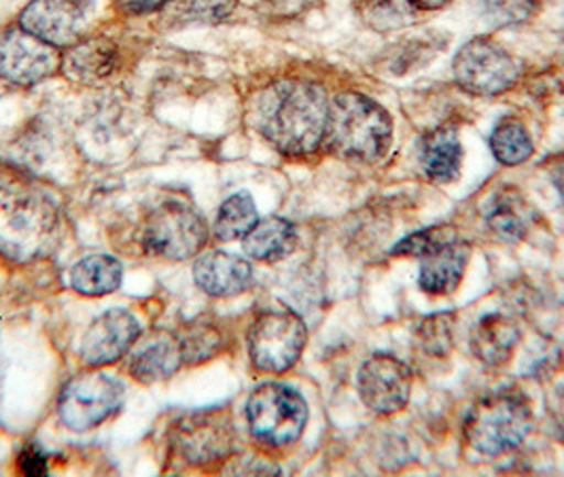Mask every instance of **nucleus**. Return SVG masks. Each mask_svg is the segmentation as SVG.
I'll list each match as a JSON object with an SVG mask.
<instances>
[{"instance_id": "obj_1", "label": "nucleus", "mask_w": 564, "mask_h": 477, "mask_svg": "<svg viewBox=\"0 0 564 477\" xmlns=\"http://www.w3.org/2000/svg\"><path fill=\"white\" fill-rule=\"evenodd\" d=\"M329 105L321 85H272L254 102V128L284 155H308L325 141Z\"/></svg>"}, {"instance_id": "obj_2", "label": "nucleus", "mask_w": 564, "mask_h": 477, "mask_svg": "<svg viewBox=\"0 0 564 477\" xmlns=\"http://www.w3.org/2000/svg\"><path fill=\"white\" fill-rule=\"evenodd\" d=\"M325 147L341 160L373 164L393 142V121L378 102L357 91H344L329 105Z\"/></svg>"}, {"instance_id": "obj_3", "label": "nucleus", "mask_w": 564, "mask_h": 477, "mask_svg": "<svg viewBox=\"0 0 564 477\" xmlns=\"http://www.w3.org/2000/svg\"><path fill=\"white\" fill-rule=\"evenodd\" d=\"M57 213L39 189L0 178V253L30 261L47 253L56 240Z\"/></svg>"}, {"instance_id": "obj_4", "label": "nucleus", "mask_w": 564, "mask_h": 477, "mask_svg": "<svg viewBox=\"0 0 564 477\" xmlns=\"http://www.w3.org/2000/svg\"><path fill=\"white\" fill-rule=\"evenodd\" d=\"M533 429L529 397L518 389L484 394L463 422L465 442L484 456L518 448Z\"/></svg>"}, {"instance_id": "obj_5", "label": "nucleus", "mask_w": 564, "mask_h": 477, "mask_svg": "<svg viewBox=\"0 0 564 477\" xmlns=\"http://www.w3.org/2000/svg\"><path fill=\"white\" fill-rule=\"evenodd\" d=\"M454 79L471 96H501L522 75V66L490 36H478L463 45L452 62Z\"/></svg>"}, {"instance_id": "obj_6", "label": "nucleus", "mask_w": 564, "mask_h": 477, "mask_svg": "<svg viewBox=\"0 0 564 477\" xmlns=\"http://www.w3.org/2000/svg\"><path fill=\"white\" fill-rule=\"evenodd\" d=\"M208 240L204 217L189 204L166 202L149 213L141 231L144 251L172 261H183L202 251Z\"/></svg>"}, {"instance_id": "obj_7", "label": "nucleus", "mask_w": 564, "mask_h": 477, "mask_svg": "<svg viewBox=\"0 0 564 477\" xmlns=\"http://www.w3.org/2000/svg\"><path fill=\"white\" fill-rule=\"evenodd\" d=\"M251 433L259 442L284 448L300 440L308 421L304 397L282 384L259 387L247 405Z\"/></svg>"}, {"instance_id": "obj_8", "label": "nucleus", "mask_w": 564, "mask_h": 477, "mask_svg": "<svg viewBox=\"0 0 564 477\" xmlns=\"http://www.w3.org/2000/svg\"><path fill=\"white\" fill-rule=\"evenodd\" d=\"M306 346V325L289 310H268L249 332V355L259 371L282 373L297 364Z\"/></svg>"}, {"instance_id": "obj_9", "label": "nucleus", "mask_w": 564, "mask_h": 477, "mask_svg": "<svg viewBox=\"0 0 564 477\" xmlns=\"http://www.w3.org/2000/svg\"><path fill=\"white\" fill-rule=\"evenodd\" d=\"M123 387L107 373L85 371L75 376L59 394L57 412L73 431H89L107 421L121 405Z\"/></svg>"}, {"instance_id": "obj_10", "label": "nucleus", "mask_w": 564, "mask_h": 477, "mask_svg": "<svg viewBox=\"0 0 564 477\" xmlns=\"http://www.w3.org/2000/svg\"><path fill=\"white\" fill-rule=\"evenodd\" d=\"M59 64L62 57L56 47L22 26L0 34V77L4 82L24 87L41 84L56 73Z\"/></svg>"}, {"instance_id": "obj_11", "label": "nucleus", "mask_w": 564, "mask_h": 477, "mask_svg": "<svg viewBox=\"0 0 564 477\" xmlns=\"http://www.w3.org/2000/svg\"><path fill=\"white\" fill-rule=\"evenodd\" d=\"M357 389L371 412L395 414L410 401L412 369L391 355H373L359 371Z\"/></svg>"}, {"instance_id": "obj_12", "label": "nucleus", "mask_w": 564, "mask_h": 477, "mask_svg": "<svg viewBox=\"0 0 564 477\" xmlns=\"http://www.w3.org/2000/svg\"><path fill=\"white\" fill-rule=\"evenodd\" d=\"M85 9L82 0H30L20 15V26L50 43L70 47L82 39Z\"/></svg>"}, {"instance_id": "obj_13", "label": "nucleus", "mask_w": 564, "mask_h": 477, "mask_svg": "<svg viewBox=\"0 0 564 477\" xmlns=\"http://www.w3.org/2000/svg\"><path fill=\"white\" fill-rule=\"evenodd\" d=\"M141 337V325L126 310H109L85 332L82 357L91 367L111 366L132 350Z\"/></svg>"}, {"instance_id": "obj_14", "label": "nucleus", "mask_w": 564, "mask_h": 477, "mask_svg": "<svg viewBox=\"0 0 564 477\" xmlns=\"http://www.w3.org/2000/svg\"><path fill=\"white\" fill-rule=\"evenodd\" d=\"M199 289L213 297H231L245 293L253 282V268L245 257L210 251L199 254L194 265Z\"/></svg>"}, {"instance_id": "obj_15", "label": "nucleus", "mask_w": 564, "mask_h": 477, "mask_svg": "<svg viewBox=\"0 0 564 477\" xmlns=\"http://www.w3.org/2000/svg\"><path fill=\"white\" fill-rule=\"evenodd\" d=\"M183 364L185 357L181 339L166 332H153L144 339H137V344L132 346L130 371L144 384L166 380L172 373H176V369Z\"/></svg>"}, {"instance_id": "obj_16", "label": "nucleus", "mask_w": 564, "mask_h": 477, "mask_svg": "<svg viewBox=\"0 0 564 477\" xmlns=\"http://www.w3.org/2000/svg\"><path fill=\"white\" fill-rule=\"evenodd\" d=\"M471 259V247L458 238L421 257L419 282L424 293L448 295L463 282Z\"/></svg>"}, {"instance_id": "obj_17", "label": "nucleus", "mask_w": 564, "mask_h": 477, "mask_svg": "<svg viewBox=\"0 0 564 477\" xmlns=\"http://www.w3.org/2000/svg\"><path fill=\"white\" fill-rule=\"evenodd\" d=\"M486 225L503 242H520L535 224V208L516 187L495 192L484 210Z\"/></svg>"}, {"instance_id": "obj_18", "label": "nucleus", "mask_w": 564, "mask_h": 477, "mask_svg": "<svg viewBox=\"0 0 564 477\" xmlns=\"http://www.w3.org/2000/svg\"><path fill=\"white\" fill-rule=\"evenodd\" d=\"M520 327L506 314H488L476 323L469 336L474 357L484 366H506L520 344Z\"/></svg>"}, {"instance_id": "obj_19", "label": "nucleus", "mask_w": 564, "mask_h": 477, "mask_svg": "<svg viewBox=\"0 0 564 477\" xmlns=\"http://www.w3.org/2000/svg\"><path fill=\"white\" fill-rule=\"evenodd\" d=\"M117 50L109 39H79L62 57L64 73L79 84H98L113 73Z\"/></svg>"}, {"instance_id": "obj_20", "label": "nucleus", "mask_w": 564, "mask_h": 477, "mask_svg": "<svg viewBox=\"0 0 564 477\" xmlns=\"http://www.w3.org/2000/svg\"><path fill=\"white\" fill-rule=\"evenodd\" d=\"M463 166V144L458 141L456 130L442 126L424 139L421 153V169L424 176L433 183L448 185L458 178Z\"/></svg>"}, {"instance_id": "obj_21", "label": "nucleus", "mask_w": 564, "mask_h": 477, "mask_svg": "<svg viewBox=\"0 0 564 477\" xmlns=\"http://www.w3.org/2000/svg\"><path fill=\"white\" fill-rule=\"evenodd\" d=\"M297 245V231L293 224L281 217L259 219L253 229L242 238L245 253L257 261L274 263L293 253Z\"/></svg>"}, {"instance_id": "obj_22", "label": "nucleus", "mask_w": 564, "mask_h": 477, "mask_svg": "<svg viewBox=\"0 0 564 477\" xmlns=\"http://www.w3.org/2000/svg\"><path fill=\"white\" fill-rule=\"evenodd\" d=\"M121 263L111 254H89L70 270V284L84 295H109L121 284Z\"/></svg>"}, {"instance_id": "obj_23", "label": "nucleus", "mask_w": 564, "mask_h": 477, "mask_svg": "<svg viewBox=\"0 0 564 477\" xmlns=\"http://www.w3.org/2000/svg\"><path fill=\"white\" fill-rule=\"evenodd\" d=\"M490 149H492V155L503 166H518V164H524L533 155L535 144L531 139L529 128L520 119L506 117L497 123V128L490 137Z\"/></svg>"}, {"instance_id": "obj_24", "label": "nucleus", "mask_w": 564, "mask_h": 477, "mask_svg": "<svg viewBox=\"0 0 564 477\" xmlns=\"http://www.w3.org/2000/svg\"><path fill=\"white\" fill-rule=\"evenodd\" d=\"M257 221H259V217H257L253 197L247 192H240V194L227 197L226 202L221 204V208L217 210L215 234H217V238H221L226 242L240 240L253 229Z\"/></svg>"}, {"instance_id": "obj_25", "label": "nucleus", "mask_w": 564, "mask_h": 477, "mask_svg": "<svg viewBox=\"0 0 564 477\" xmlns=\"http://www.w3.org/2000/svg\"><path fill=\"white\" fill-rule=\"evenodd\" d=\"M416 18V9L410 0H369L364 9L367 26L380 32L397 30L412 24Z\"/></svg>"}, {"instance_id": "obj_26", "label": "nucleus", "mask_w": 564, "mask_h": 477, "mask_svg": "<svg viewBox=\"0 0 564 477\" xmlns=\"http://www.w3.org/2000/svg\"><path fill=\"white\" fill-rule=\"evenodd\" d=\"M419 342L426 355L448 357L454 346V314H433L419 327Z\"/></svg>"}, {"instance_id": "obj_27", "label": "nucleus", "mask_w": 564, "mask_h": 477, "mask_svg": "<svg viewBox=\"0 0 564 477\" xmlns=\"http://www.w3.org/2000/svg\"><path fill=\"white\" fill-rule=\"evenodd\" d=\"M454 238H458V236H456V229L452 225H435V227H429V229L416 231V234L403 238L393 249V254H397V257H419L421 259L424 254L435 251L437 247L451 242Z\"/></svg>"}, {"instance_id": "obj_28", "label": "nucleus", "mask_w": 564, "mask_h": 477, "mask_svg": "<svg viewBox=\"0 0 564 477\" xmlns=\"http://www.w3.org/2000/svg\"><path fill=\"white\" fill-rule=\"evenodd\" d=\"M236 4L238 0H174L172 13L185 22H221Z\"/></svg>"}, {"instance_id": "obj_29", "label": "nucleus", "mask_w": 564, "mask_h": 477, "mask_svg": "<svg viewBox=\"0 0 564 477\" xmlns=\"http://www.w3.org/2000/svg\"><path fill=\"white\" fill-rule=\"evenodd\" d=\"M484 9L497 26H516L535 15L539 0H484Z\"/></svg>"}, {"instance_id": "obj_30", "label": "nucleus", "mask_w": 564, "mask_h": 477, "mask_svg": "<svg viewBox=\"0 0 564 477\" xmlns=\"http://www.w3.org/2000/svg\"><path fill=\"white\" fill-rule=\"evenodd\" d=\"M181 348H183L185 361L208 359L219 348V334L208 325L192 327L185 336L181 337Z\"/></svg>"}, {"instance_id": "obj_31", "label": "nucleus", "mask_w": 564, "mask_h": 477, "mask_svg": "<svg viewBox=\"0 0 564 477\" xmlns=\"http://www.w3.org/2000/svg\"><path fill=\"white\" fill-rule=\"evenodd\" d=\"M183 440H185V442H183L185 449H187L189 454H194L198 460H202V456H206L208 452H219V448H221V444L208 442V440H219V442H224V435H221V429H217V426H213V424H208V422H196V426H192V429L185 433Z\"/></svg>"}, {"instance_id": "obj_32", "label": "nucleus", "mask_w": 564, "mask_h": 477, "mask_svg": "<svg viewBox=\"0 0 564 477\" xmlns=\"http://www.w3.org/2000/svg\"><path fill=\"white\" fill-rule=\"evenodd\" d=\"M115 2L128 15H147L166 7L170 0H115Z\"/></svg>"}, {"instance_id": "obj_33", "label": "nucleus", "mask_w": 564, "mask_h": 477, "mask_svg": "<svg viewBox=\"0 0 564 477\" xmlns=\"http://www.w3.org/2000/svg\"><path fill=\"white\" fill-rule=\"evenodd\" d=\"M22 469L30 476H39L45 471V460H43V456L36 454V449H29L22 458Z\"/></svg>"}, {"instance_id": "obj_34", "label": "nucleus", "mask_w": 564, "mask_h": 477, "mask_svg": "<svg viewBox=\"0 0 564 477\" xmlns=\"http://www.w3.org/2000/svg\"><path fill=\"white\" fill-rule=\"evenodd\" d=\"M550 176H552V183L556 185V189L561 192V196L564 197V155L563 158H556L550 166Z\"/></svg>"}, {"instance_id": "obj_35", "label": "nucleus", "mask_w": 564, "mask_h": 477, "mask_svg": "<svg viewBox=\"0 0 564 477\" xmlns=\"http://www.w3.org/2000/svg\"><path fill=\"white\" fill-rule=\"evenodd\" d=\"M452 0H410V4L416 9V11H437L446 4H451Z\"/></svg>"}]
</instances>
